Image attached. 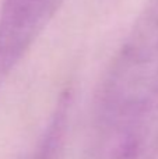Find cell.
<instances>
[{"label":"cell","mask_w":158,"mask_h":159,"mask_svg":"<svg viewBox=\"0 0 158 159\" xmlns=\"http://www.w3.org/2000/svg\"><path fill=\"white\" fill-rule=\"evenodd\" d=\"M64 0H3L0 7V78L25 56Z\"/></svg>","instance_id":"6da1fadb"}]
</instances>
